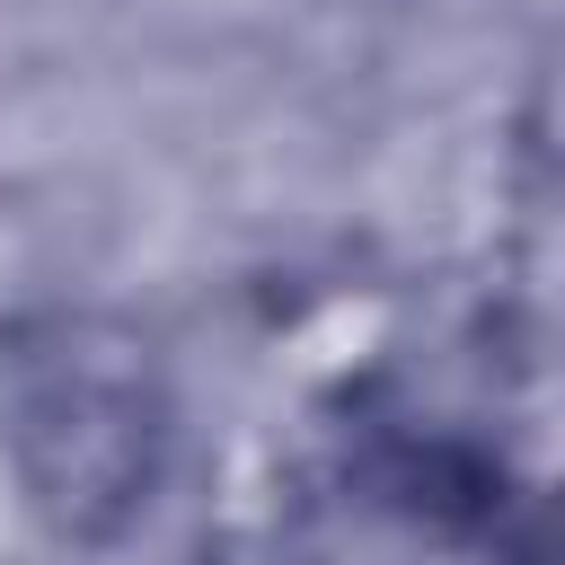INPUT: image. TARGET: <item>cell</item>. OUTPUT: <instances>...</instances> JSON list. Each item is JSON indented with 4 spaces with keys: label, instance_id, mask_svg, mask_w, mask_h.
<instances>
[{
    "label": "cell",
    "instance_id": "obj_1",
    "mask_svg": "<svg viewBox=\"0 0 565 565\" xmlns=\"http://www.w3.org/2000/svg\"><path fill=\"white\" fill-rule=\"evenodd\" d=\"M0 441L53 539L106 547L168 468V380L141 327L106 309L18 318L0 344Z\"/></svg>",
    "mask_w": 565,
    "mask_h": 565
}]
</instances>
